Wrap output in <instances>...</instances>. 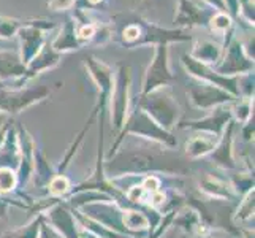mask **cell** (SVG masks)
<instances>
[{
  "label": "cell",
  "mask_w": 255,
  "mask_h": 238,
  "mask_svg": "<svg viewBox=\"0 0 255 238\" xmlns=\"http://www.w3.org/2000/svg\"><path fill=\"white\" fill-rule=\"evenodd\" d=\"M211 148H213V143H209L205 138L201 140L198 137V138H193L190 143H187V154L192 157H198V156H203V154L209 153Z\"/></svg>",
  "instance_id": "6da1fadb"
},
{
  "label": "cell",
  "mask_w": 255,
  "mask_h": 238,
  "mask_svg": "<svg viewBox=\"0 0 255 238\" xmlns=\"http://www.w3.org/2000/svg\"><path fill=\"white\" fill-rule=\"evenodd\" d=\"M124 223L128 229H144L149 226L147 218L139 211H127L124 216Z\"/></svg>",
  "instance_id": "7a4b0ae2"
},
{
  "label": "cell",
  "mask_w": 255,
  "mask_h": 238,
  "mask_svg": "<svg viewBox=\"0 0 255 238\" xmlns=\"http://www.w3.org/2000/svg\"><path fill=\"white\" fill-rule=\"evenodd\" d=\"M16 175L10 169H0V192H6L14 188Z\"/></svg>",
  "instance_id": "3957f363"
},
{
  "label": "cell",
  "mask_w": 255,
  "mask_h": 238,
  "mask_svg": "<svg viewBox=\"0 0 255 238\" xmlns=\"http://www.w3.org/2000/svg\"><path fill=\"white\" fill-rule=\"evenodd\" d=\"M49 191H51V194H54V196H62V194H65L68 191V180L65 176H57V178L51 181Z\"/></svg>",
  "instance_id": "277c9868"
},
{
  "label": "cell",
  "mask_w": 255,
  "mask_h": 238,
  "mask_svg": "<svg viewBox=\"0 0 255 238\" xmlns=\"http://www.w3.org/2000/svg\"><path fill=\"white\" fill-rule=\"evenodd\" d=\"M159 184H160V181L155 178V176H149V178H146L144 181H143V189L147 192V191H151V192H155L157 191V188H159Z\"/></svg>",
  "instance_id": "5b68a950"
},
{
  "label": "cell",
  "mask_w": 255,
  "mask_h": 238,
  "mask_svg": "<svg viewBox=\"0 0 255 238\" xmlns=\"http://www.w3.org/2000/svg\"><path fill=\"white\" fill-rule=\"evenodd\" d=\"M228 25V19L225 16H217L216 21H214V27L216 29H225Z\"/></svg>",
  "instance_id": "8992f818"
},
{
  "label": "cell",
  "mask_w": 255,
  "mask_h": 238,
  "mask_svg": "<svg viewBox=\"0 0 255 238\" xmlns=\"http://www.w3.org/2000/svg\"><path fill=\"white\" fill-rule=\"evenodd\" d=\"M92 33H94V27H92V25H89V27H83L81 32H80V35H81L83 38H89Z\"/></svg>",
  "instance_id": "52a82bcc"
},
{
  "label": "cell",
  "mask_w": 255,
  "mask_h": 238,
  "mask_svg": "<svg viewBox=\"0 0 255 238\" xmlns=\"http://www.w3.org/2000/svg\"><path fill=\"white\" fill-rule=\"evenodd\" d=\"M126 35H127V38L133 40V38H136V35H138V29L136 27H128L126 30Z\"/></svg>",
  "instance_id": "ba28073f"
},
{
  "label": "cell",
  "mask_w": 255,
  "mask_h": 238,
  "mask_svg": "<svg viewBox=\"0 0 255 238\" xmlns=\"http://www.w3.org/2000/svg\"><path fill=\"white\" fill-rule=\"evenodd\" d=\"M41 238H59V237L52 234L46 226H43V234H41Z\"/></svg>",
  "instance_id": "9c48e42d"
},
{
  "label": "cell",
  "mask_w": 255,
  "mask_h": 238,
  "mask_svg": "<svg viewBox=\"0 0 255 238\" xmlns=\"http://www.w3.org/2000/svg\"><path fill=\"white\" fill-rule=\"evenodd\" d=\"M70 3H72V0H54V5L56 8H60V6H68Z\"/></svg>",
  "instance_id": "30bf717a"
},
{
  "label": "cell",
  "mask_w": 255,
  "mask_h": 238,
  "mask_svg": "<svg viewBox=\"0 0 255 238\" xmlns=\"http://www.w3.org/2000/svg\"><path fill=\"white\" fill-rule=\"evenodd\" d=\"M91 2H94V3H95V2H100V0H91Z\"/></svg>",
  "instance_id": "8fae6325"
},
{
  "label": "cell",
  "mask_w": 255,
  "mask_h": 238,
  "mask_svg": "<svg viewBox=\"0 0 255 238\" xmlns=\"http://www.w3.org/2000/svg\"><path fill=\"white\" fill-rule=\"evenodd\" d=\"M201 238H205V237H201Z\"/></svg>",
  "instance_id": "7c38bea8"
}]
</instances>
